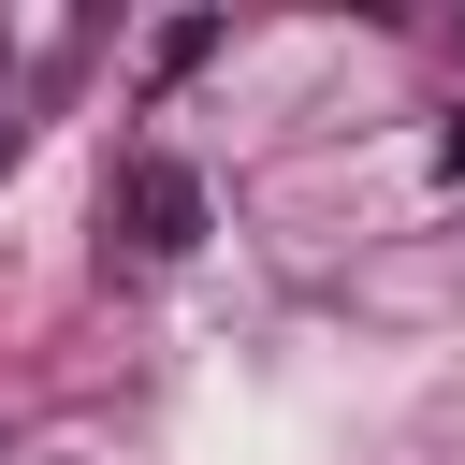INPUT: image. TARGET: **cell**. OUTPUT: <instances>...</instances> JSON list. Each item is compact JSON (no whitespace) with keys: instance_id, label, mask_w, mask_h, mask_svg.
<instances>
[{"instance_id":"cell-1","label":"cell","mask_w":465,"mask_h":465,"mask_svg":"<svg viewBox=\"0 0 465 465\" xmlns=\"http://www.w3.org/2000/svg\"><path fill=\"white\" fill-rule=\"evenodd\" d=\"M102 218H116V262H189V247H203V174H189L174 145H145V160H116Z\"/></svg>"},{"instance_id":"cell-4","label":"cell","mask_w":465,"mask_h":465,"mask_svg":"<svg viewBox=\"0 0 465 465\" xmlns=\"http://www.w3.org/2000/svg\"><path fill=\"white\" fill-rule=\"evenodd\" d=\"M0 160H15V116H0Z\"/></svg>"},{"instance_id":"cell-3","label":"cell","mask_w":465,"mask_h":465,"mask_svg":"<svg viewBox=\"0 0 465 465\" xmlns=\"http://www.w3.org/2000/svg\"><path fill=\"white\" fill-rule=\"evenodd\" d=\"M436 174H450V189H465V116H450V131H436Z\"/></svg>"},{"instance_id":"cell-2","label":"cell","mask_w":465,"mask_h":465,"mask_svg":"<svg viewBox=\"0 0 465 465\" xmlns=\"http://www.w3.org/2000/svg\"><path fill=\"white\" fill-rule=\"evenodd\" d=\"M145 58H160V73H203V58H218V15H174V29L145 44Z\"/></svg>"}]
</instances>
